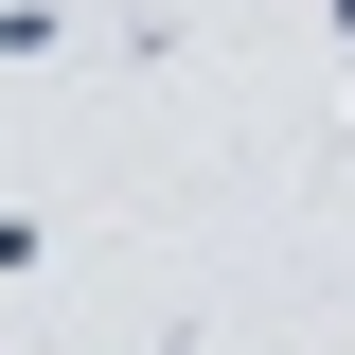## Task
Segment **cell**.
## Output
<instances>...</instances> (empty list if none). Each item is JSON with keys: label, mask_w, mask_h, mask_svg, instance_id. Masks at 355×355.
Returning a JSON list of instances; mask_svg holds the SVG:
<instances>
[{"label": "cell", "mask_w": 355, "mask_h": 355, "mask_svg": "<svg viewBox=\"0 0 355 355\" xmlns=\"http://www.w3.org/2000/svg\"><path fill=\"white\" fill-rule=\"evenodd\" d=\"M320 36H338V53H355V0H320Z\"/></svg>", "instance_id": "7a4b0ae2"}, {"label": "cell", "mask_w": 355, "mask_h": 355, "mask_svg": "<svg viewBox=\"0 0 355 355\" xmlns=\"http://www.w3.org/2000/svg\"><path fill=\"white\" fill-rule=\"evenodd\" d=\"M71 53V0H0V71H53Z\"/></svg>", "instance_id": "6da1fadb"}]
</instances>
